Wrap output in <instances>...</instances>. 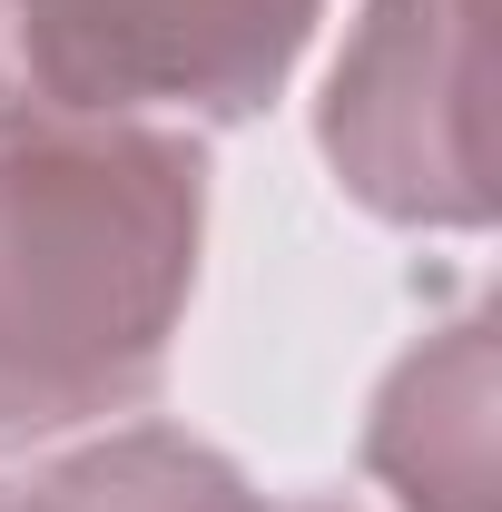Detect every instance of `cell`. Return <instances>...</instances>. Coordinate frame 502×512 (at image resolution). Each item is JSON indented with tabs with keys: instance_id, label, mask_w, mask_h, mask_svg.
I'll return each mask as SVG.
<instances>
[{
	"instance_id": "cell-6",
	"label": "cell",
	"mask_w": 502,
	"mask_h": 512,
	"mask_svg": "<svg viewBox=\"0 0 502 512\" xmlns=\"http://www.w3.org/2000/svg\"><path fill=\"white\" fill-rule=\"evenodd\" d=\"M0 512H10V483H0Z\"/></svg>"
},
{
	"instance_id": "cell-3",
	"label": "cell",
	"mask_w": 502,
	"mask_h": 512,
	"mask_svg": "<svg viewBox=\"0 0 502 512\" xmlns=\"http://www.w3.org/2000/svg\"><path fill=\"white\" fill-rule=\"evenodd\" d=\"M0 20L60 119H256L306 60L325 0H10Z\"/></svg>"
},
{
	"instance_id": "cell-2",
	"label": "cell",
	"mask_w": 502,
	"mask_h": 512,
	"mask_svg": "<svg viewBox=\"0 0 502 512\" xmlns=\"http://www.w3.org/2000/svg\"><path fill=\"white\" fill-rule=\"evenodd\" d=\"M315 138L355 207L394 227H483L493 217L483 0H365L325 79Z\"/></svg>"
},
{
	"instance_id": "cell-5",
	"label": "cell",
	"mask_w": 502,
	"mask_h": 512,
	"mask_svg": "<svg viewBox=\"0 0 502 512\" xmlns=\"http://www.w3.org/2000/svg\"><path fill=\"white\" fill-rule=\"evenodd\" d=\"M10 512H345V503H266L217 444H197L178 424H128L99 434L69 463H50Z\"/></svg>"
},
{
	"instance_id": "cell-4",
	"label": "cell",
	"mask_w": 502,
	"mask_h": 512,
	"mask_svg": "<svg viewBox=\"0 0 502 512\" xmlns=\"http://www.w3.org/2000/svg\"><path fill=\"white\" fill-rule=\"evenodd\" d=\"M365 463L375 483H394L404 512H493L502 463H493V316H463L424 335L375 394L365 424Z\"/></svg>"
},
{
	"instance_id": "cell-1",
	"label": "cell",
	"mask_w": 502,
	"mask_h": 512,
	"mask_svg": "<svg viewBox=\"0 0 502 512\" xmlns=\"http://www.w3.org/2000/svg\"><path fill=\"white\" fill-rule=\"evenodd\" d=\"M207 148L148 119H0V444L109 424L168 375Z\"/></svg>"
}]
</instances>
